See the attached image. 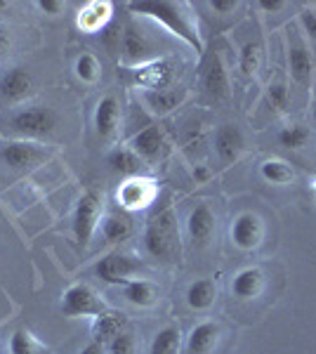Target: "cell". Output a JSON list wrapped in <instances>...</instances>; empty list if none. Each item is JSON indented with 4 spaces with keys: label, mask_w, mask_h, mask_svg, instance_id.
Wrapping results in <instances>:
<instances>
[{
    "label": "cell",
    "mask_w": 316,
    "mask_h": 354,
    "mask_svg": "<svg viewBox=\"0 0 316 354\" xmlns=\"http://www.w3.org/2000/svg\"><path fill=\"white\" fill-rule=\"evenodd\" d=\"M10 354H48V347H43L28 330H17L10 338Z\"/></svg>",
    "instance_id": "obj_30"
},
{
    "label": "cell",
    "mask_w": 316,
    "mask_h": 354,
    "mask_svg": "<svg viewBox=\"0 0 316 354\" xmlns=\"http://www.w3.org/2000/svg\"><path fill=\"white\" fill-rule=\"evenodd\" d=\"M149 354H180V328L165 326L160 328L151 340Z\"/></svg>",
    "instance_id": "obj_28"
},
{
    "label": "cell",
    "mask_w": 316,
    "mask_h": 354,
    "mask_svg": "<svg viewBox=\"0 0 316 354\" xmlns=\"http://www.w3.org/2000/svg\"><path fill=\"white\" fill-rule=\"evenodd\" d=\"M262 64V48L260 43H245L243 50H241V71L245 76H255L260 71Z\"/></svg>",
    "instance_id": "obj_31"
},
{
    "label": "cell",
    "mask_w": 316,
    "mask_h": 354,
    "mask_svg": "<svg viewBox=\"0 0 316 354\" xmlns=\"http://www.w3.org/2000/svg\"><path fill=\"white\" fill-rule=\"evenodd\" d=\"M260 175L264 177L267 182H272V185H290L292 177H295V173H292V168L286 161H279V158H269V161H264L260 165Z\"/></svg>",
    "instance_id": "obj_29"
},
{
    "label": "cell",
    "mask_w": 316,
    "mask_h": 354,
    "mask_svg": "<svg viewBox=\"0 0 316 354\" xmlns=\"http://www.w3.org/2000/svg\"><path fill=\"white\" fill-rule=\"evenodd\" d=\"M123 298L135 307H151L158 300V288L147 279H132L123 286Z\"/></svg>",
    "instance_id": "obj_25"
},
{
    "label": "cell",
    "mask_w": 316,
    "mask_h": 354,
    "mask_svg": "<svg viewBox=\"0 0 316 354\" xmlns=\"http://www.w3.org/2000/svg\"><path fill=\"white\" fill-rule=\"evenodd\" d=\"M145 265L140 258L130 253H109L95 265V274L102 279L104 283H130L132 277H137Z\"/></svg>",
    "instance_id": "obj_5"
},
{
    "label": "cell",
    "mask_w": 316,
    "mask_h": 354,
    "mask_svg": "<svg viewBox=\"0 0 316 354\" xmlns=\"http://www.w3.org/2000/svg\"><path fill=\"white\" fill-rule=\"evenodd\" d=\"M132 151L137 153V156L142 158V161L147 163H154L160 158V153L165 149V135L163 130L158 128V125H149L145 128L142 133H137L132 137Z\"/></svg>",
    "instance_id": "obj_11"
},
{
    "label": "cell",
    "mask_w": 316,
    "mask_h": 354,
    "mask_svg": "<svg viewBox=\"0 0 316 354\" xmlns=\"http://www.w3.org/2000/svg\"><path fill=\"white\" fill-rule=\"evenodd\" d=\"M267 97H269V104H272L274 109H279V111H286V109H288V90H286V85H284V83L269 85Z\"/></svg>",
    "instance_id": "obj_35"
},
{
    "label": "cell",
    "mask_w": 316,
    "mask_h": 354,
    "mask_svg": "<svg viewBox=\"0 0 316 354\" xmlns=\"http://www.w3.org/2000/svg\"><path fill=\"white\" fill-rule=\"evenodd\" d=\"M300 19H302V24H304V28H307L309 36L316 38V15L314 12H302Z\"/></svg>",
    "instance_id": "obj_38"
},
{
    "label": "cell",
    "mask_w": 316,
    "mask_h": 354,
    "mask_svg": "<svg viewBox=\"0 0 316 354\" xmlns=\"http://www.w3.org/2000/svg\"><path fill=\"white\" fill-rule=\"evenodd\" d=\"M215 213L208 203H198L196 208L189 213V220H187V232H189V239L198 245H205L212 239L215 234Z\"/></svg>",
    "instance_id": "obj_12"
},
{
    "label": "cell",
    "mask_w": 316,
    "mask_h": 354,
    "mask_svg": "<svg viewBox=\"0 0 316 354\" xmlns=\"http://www.w3.org/2000/svg\"><path fill=\"white\" fill-rule=\"evenodd\" d=\"M194 177H196V182H205L210 177V173L203 168V165H196V168H194Z\"/></svg>",
    "instance_id": "obj_41"
},
{
    "label": "cell",
    "mask_w": 316,
    "mask_h": 354,
    "mask_svg": "<svg viewBox=\"0 0 316 354\" xmlns=\"http://www.w3.org/2000/svg\"><path fill=\"white\" fill-rule=\"evenodd\" d=\"M220 326L215 322H203L192 328L187 338V354H210L220 342Z\"/></svg>",
    "instance_id": "obj_19"
},
{
    "label": "cell",
    "mask_w": 316,
    "mask_h": 354,
    "mask_svg": "<svg viewBox=\"0 0 316 354\" xmlns=\"http://www.w3.org/2000/svg\"><path fill=\"white\" fill-rule=\"evenodd\" d=\"M125 319L123 312H113V310H106L102 312L100 317H95L93 322V338L95 342H102V345H109L116 335H120L125 330Z\"/></svg>",
    "instance_id": "obj_20"
},
{
    "label": "cell",
    "mask_w": 316,
    "mask_h": 354,
    "mask_svg": "<svg viewBox=\"0 0 316 354\" xmlns=\"http://www.w3.org/2000/svg\"><path fill=\"white\" fill-rule=\"evenodd\" d=\"M3 161L10 165V168H28V165H36L40 158H43V151L38 149V145L26 140H15L8 142L0 151Z\"/></svg>",
    "instance_id": "obj_17"
},
{
    "label": "cell",
    "mask_w": 316,
    "mask_h": 354,
    "mask_svg": "<svg viewBox=\"0 0 316 354\" xmlns=\"http://www.w3.org/2000/svg\"><path fill=\"white\" fill-rule=\"evenodd\" d=\"M201 83H203V90L212 100H227L229 97V76H227V68H224V62L220 55H212L210 59L205 62Z\"/></svg>",
    "instance_id": "obj_13"
},
{
    "label": "cell",
    "mask_w": 316,
    "mask_h": 354,
    "mask_svg": "<svg viewBox=\"0 0 316 354\" xmlns=\"http://www.w3.org/2000/svg\"><path fill=\"white\" fill-rule=\"evenodd\" d=\"M62 312L66 317H100L106 307L88 283H73L62 295Z\"/></svg>",
    "instance_id": "obj_6"
},
{
    "label": "cell",
    "mask_w": 316,
    "mask_h": 354,
    "mask_svg": "<svg viewBox=\"0 0 316 354\" xmlns=\"http://www.w3.org/2000/svg\"><path fill=\"white\" fill-rule=\"evenodd\" d=\"M215 298H217V286L212 279H196L187 290V305L196 312H203L212 307Z\"/></svg>",
    "instance_id": "obj_26"
},
{
    "label": "cell",
    "mask_w": 316,
    "mask_h": 354,
    "mask_svg": "<svg viewBox=\"0 0 316 354\" xmlns=\"http://www.w3.org/2000/svg\"><path fill=\"white\" fill-rule=\"evenodd\" d=\"M156 196H158L156 180L145 177V175L125 177L116 189V203L123 210H130V213L149 208V205L156 201Z\"/></svg>",
    "instance_id": "obj_4"
},
{
    "label": "cell",
    "mask_w": 316,
    "mask_h": 354,
    "mask_svg": "<svg viewBox=\"0 0 316 354\" xmlns=\"http://www.w3.org/2000/svg\"><path fill=\"white\" fill-rule=\"evenodd\" d=\"M145 248L151 258L163 262H175L180 258V227L172 205L160 208L145 230Z\"/></svg>",
    "instance_id": "obj_2"
},
{
    "label": "cell",
    "mask_w": 316,
    "mask_h": 354,
    "mask_svg": "<svg viewBox=\"0 0 316 354\" xmlns=\"http://www.w3.org/2000/svg\"><path fill=\"white\" fill-rule=\"evenodd\" d=\"M185 3H165V0H158V3H130V12L149 17V19L158 21L160 26H165L172 36L182 38L189 48H194L196 53L203 50V41L198 36V28L194 26L192 17L187 12Z\"/></svg>",
    "instance_id": "obj_1"
},
{
    "label": "cell",
    "mask_w": 316,
    "mask_h": 354,
    "mask_svg": "<svg viewBox=\"0 0 316 354\" xmlns=\"http://www.w3.org/2000/svg\"><path fill=\"white\" fill-rule=\"evenodd\" d=\"M232 241L236 245L239 250H257L264 239V225H262V218L255 213H241L234 218L232 222Z\"/></svg>",
    "instance_id": "obj_8"
},
{
    "label": "cell",
    "mask_w": 316,
    "mask_h": 354,
    "mask_svg": "<svg viewBox=\"0 0 316 354\" xmlns=\"http://www.w3.org/2000/svg\"><path fill=\"white\" fill-rule=\"evenodd\" d=\"M243 147H245L243 133H241L236 125H222V128H217L215 151H217V156H220V161L224 165L236 161L241 153H243Z\"/></svg>",
    "instance_id": "obj_14"
},
{
    "label": "cell",
    "mask_w": 316,
    "mask_h": 354,
    "mask_svg": "<svg viewBox=\"0 0 316 354\" xmlns=\"http://www.w3.org/2000/svg\"><path fill=\"white\" fill-rule=\"evenodd\" d=\"M284 5H286V3H281V0H272V3H269V0H262L260 8H262V10H267V12H277V10H281Z\"/></svg>",
    "instance_id": "obj_40"
},
{
    "label": "cell",
    "mask_w": 316,
    "mask_h": 354,
    "mask_svg": "<svg viewBox=\"0 0 316 354\" xmlns=\"http://www.w3.org/2000/svg\"><path fill=\"white\" fill-rule=\"evenodd\" d=\"M104 215V198L100 192L90 189L78 198L76 213H73V234H76L78 245H88L93 241L97 227Z\"/></svg>",
    "instance_id": "obj_3"
},
{
    "label": "cell",
    "mask_w": 316,
    "mask_h": 354,
    "mask_svg": "<svg viewBox=\"0 0 316 354\" xmlns=\"http://www.w3.org/2000/svg\"><path fill=\"white\" fill-rule=\"evenodd\" d=\"M78 354H106V350H104V345H102V342H95L93 340L90 345H85Z\"/></svg>",
    "instance_id": "obj_39"
},
{
    "label": "cell",
    "mask_w": 316,
    "mask_h": 354,
    "mask_svg": "<svg viewBox=\"0 0 316 354\" xmlns=\"http://www.w3.org/2000/svg\"><path fill=\"white\" fill-rule=\"evenodd\" d=\"M31 90V73L21 66H12L0 81V93L8 100H24Z\"/></svg>",
    "instance_id": "obj_22"
},
{
    "label": "cell",
    "mask_w": 316,
    "mask_h": 354,
    "mask_svg": "<svg viewBox=\"0 0 316 354\" xmlns=\"http://www.w3.org/2000/svg\"><path fill=\"white\" fill-rule=\"evenodd\" d=\"M102 234L109 243H118L125 241V239L132 234V222L128 215L123 213H109L104 220H102Z\"/></svg>",
    "instance_id": "obj_27"
},
{
    "label": "cell",
    "mask_w": 316,
    "mask_h": 354,
    "mask_svg": "<svg viewBox=\"0 0 316 354\" xmlns=\"http://www.w3.org/2000/svg\"><path fill=\"white\" fill-rule=\"evenodd\" d=\"M106 163L113 173H120L125 177L142 175V168H145V161H142V158L137 156L132 149H128V147H118V149H113L106 156Z\"/></svg>",
    "instance_id": "obj_23"
},
{
    "label": "cell",
    "mask_w": 316,
    "mask_h": 354,
    "mask_svg": "<svg viewBox=\"0 0 316 354\" xmlns=\"http://www.w3.org/2000/svg\"><path fill=\"white\" fill-rule=\"evenodd\" d=\"M118 123H120V104L116 97H102L100 104L95 109V128H97V135L102 140H111L118 130Z\"/></svg>",
    "instance_id": "obj_18"
},
{
    "label": "cell",
    "mask_w": 316,
    "mask_h": 354,
    "mask_svg": "<svg viewBox=\"0 0 316 354\" xmlns=\"http://www.w3.org/2000/svg\"><path fill=\"white\" fill-rule=\"evenodd\" d=\"M57 125L55 113L45 106H26L10 118V128L21 137H43L50 135Z\"/></svg>",
    "instance_id": "obj_7"
},
{
    "label": "cell",
    "mask_w": 316,
    "mask_h": 354,
    "mask_svg": "<svg viewBox=\"0 0 316 354\" xmlns=\"http://www.w3.org/2000/svg\"><path fill=\"white\" fill-rule=\"evenodd\" d=\"M113 3L109 0H90L78 12V28L85 33H100L111 24Z\"/></svg>",
    "instance_id": "obj_10"
},
{
    "label": "cell",
    "mask_w": 316,
    "mask_h": 354,
    "mask_svg": "<svg viewBox=\"0 0 316 354\" xmlns=\"http://www.w3.org/2000/svg\"><path fill=\"white\" fill-rule=\"evenodd\" d=\"M279 142L286 149H302L309 142V130L302 128V125H288L279 133Z\"/></svg>",
    "instance_id": "obj_32"
},
{
    "label": "cell",
    "mask_w": 316,
    "mask_h": 354,
    "mask_svg": "<svg viewBox=\"0 0 316 354\" xmlns=\"http://www.w3.org/2000/svg\"><path fill=\"white\" fill-rule=\"evenodd\" d=\"M38 8L43 10L45 15H62V10H64L66 5L62 3V0H40Z\"/></svg>",
    "instance_id": "obj_36"
},
{
    "label": "cell",
    "mask_w": 316,
    "mask_h": 354,
    "mask_svg": "<svg viewBox=\"0 0 316 354\" xmlns=\"http://www.w3.org/2000/svg\"><path fill=\"white\" fill-rule=\"evenodd\" d=\"M210 8L215 10V12L227 15V12H234V10L239 8V3H236V0H212Z\"/></svg>",
    "instance_id": "obj_37"
},
{
    "label": "cell",
    "mask_w": 316,
    "mask_h": 354,
    "mask_svg": "<svg viewBox=\"0 0 316 354\" xmlns=\"http://www.w3.org/2000/svg\"><path fill=\"white\" fill-rule=\"evenodd\" d=\"M264 288V274L257 267H245L232 279V293L239 300H255Z\"/></svg>",
    "instance_id": "obj_21"
},
{
    "label": "cell",
    "mask_w": 316,
    "mask_h": 354,
    "mask_svg": "<svg viewBox=\"0 0 316 354\" xmlns=\"http://www.w3.org/2000/svg\"><path fill=\"white\" fill-rule=\"evenodd\" d=\"M145 104L158 116H165V113L175 111L182 102L187 100V88L177 85V88H160V90H145L142 95Z\"/></svg>",
    "instance_id": "obj_16"
},
{
    "label": "cell",
    "mask_w": 316,
    "mask_h": 354,
    "mask_svg": "<svg viewBox=\"0 0 316 354\" xmlns=\"http://www.w3.org/2000/svg\"><path fill=\"white\" fill-rule=\"evenodd\" d=\"M120 50H123V59L128 64H147L151 62L154 45L147 38V33L135 24H128L123 28V36H120Z\"/></svg>",
    "instance_id": "obj_9"
},
{
    "label": "cell",
    "mask_w": 316,
    "mask_h": 354,
    "mask_svg": "<svg viewBox=\"0 0 316 354\" xmlns=\"http://www.w3.org/2000/svg\"><path fill=\"white\" fill-rule=\"evenodd\" d=\"M106 354H135V338L128 330H123L120 335H116L109 342V352Z\"/></svg>",
    "instance_id": "obj_34"
},
{
    "label": "cell",
    "mask_w": 316,
    "mask_h": 354,
    "mask_svg": "<svg viewBox=\"0 0 316 354\" xmlns=\"http://www.w3.org/2000/svg\"><path fill=\"white\" fill-rule=\"evenodd\" d=\"M288 64H290V73L300 85H309L312 83V71H314V62H312V53L304 48L302 43L292 45L288 53Z\"/></svg>",
    "instance_id": "obj_24"
},
{
    "label": "cell",
    "mask_w": 316,
    "mask_h": 354,
    "mask_svg": "<svg viewBox=\"0 0 316 354\" xmlns=\"http://www.w3.org/2000/svg\"><path fill=\"white\" fill-rule=\"evenodd\" d=\"M76 76L83 83H95L97 76H100V64L93 55H80L76 59Z\"/></svg>",
    "instance_id": "obj_33"
},
{
    "label": "cell",
    "mask_w": 316,
    "mask_h": 354,
    "mask_svg": "<svg viewBox=\"0 0 316 354\" xmlns=\"http://www.w3.org/2000/svg\"><path fill=\"white\" fill-rule=\"evenodd\" d=\"M312 192H314V196H316V180L312 182Z\"/></svg>",
    "instance_id": "obj_42"
},
{
    "label": "cell",
    "mask_w": 316,
    "mask_h": 354,
    "mask_svg": "<svg viewBox=\"0 0 316 354\" xmlns=\"http://www.w3.org/2000/svg\"><path fill=\"white\" fill-rule=\"evenodd\" d=\"M172 76V64L168 59H151L135 68V83L145 90L165 88Z\"/></svg>",
    "instance_id": "obj_15"
}]
</instances>
